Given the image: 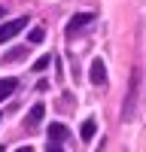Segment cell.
<instances>
[{
    "label": "cell",
    "mask_w": 146,
    "mask_h": 152,
    "mask_svg": "<svg viewBox=\"0 0 146 152\" xmlns=\"http://www.w3.org/2000/svg\"><path fill=\"white\" fill-rule=\"evenodd\" d=\"M24 28H28V18H12L6 24H0V43H9L15 34H21Z\"/></svg>",
    "instance_id": "6da1fadb"
},
{
    "label": "cell",
    "mask_w": 146,
    "mask_h": 152,
    "mask_svg": "<svg viewBox=\"0 0 146 152\" xmlns=\"http://www.w3.org/2000/svg\"><path fill=\"white\" fill-rule=\"evenodd\" d=\"M94 21V12H79V15H73L70 21H67V37H73V34H79L85 24H91Z\"/></svg>",
    "instance_id": "7a4b0ae2"
},
{
    "label": "cell",
    "mask_w": 146,
    "mask_h": 152,
    "mask_svg": "<svg viewBox=\"0 0 146 152\" xmlns=\"http://www.w3.org/2000/svg\"><path fill=\"white\" fill-rule=\"evenodd\" d=\"M88 79H91V85H107V67H104V61H101V58H94V61H91Z\"/></svg>",
    "instance_id": "3957f363"
},
{
    "label": "cell",
    "mask_w": 146,
    "mask_h": 152,
    "mask_svg": "<svg viewBox=\"0 0 146 152\" xmlns=\"http://www.w3.org/2000/svg\"><path fill=\"white\" fill-rule=\"evenodd\" d=\"M15 85H18V82L12 79V76H6V79H0V104H3V100H6V97H9L12 91H15Z\"/></svg>",
    "instance_id": "277c9868"
},
{
    "label": "cell",
    "mask_w": 146,
    "mask_h": 152,
    "mask_svg": "<svg viewBox=\"0 0 146 152\" xmlns=\"http://www.w3.org/2000/svg\"><path fill=\"white\" fill-rule=\"evenodd\" d=\"M64 137H67V128H64L61 122H55L52 128H49V143H61Z\"/></svg>",
    "instance_id": "5b68a950"
},
{
    "label": "cell",
    "mask_w": 146,
    "mask_h": 152,
    "mask_svg": "<svg viewBox=\"0 0 146 152\" xmlns=\"http://www.w3.org/2000/svg\"><path fill=\"white\" fill-rule=\"evenodd\" d=\"M43 113H46V107H43V104H34V107H31V116H28V128H34V125H40Z\"/></svg>",
    "instance_id": "8992f818"
},
{
    "label": "cell",
    "mask_w": 146,
    "mask_h": 152,
    "mask_svg": "<svg viewBox=\"0 0 146 152\" xmlns=\"http://www.w3.org/2000/svg\"><path fill=\"white\" fill-rule=\"evenodd\" d=\"M94 131H97L94 119H85V122H82V128H79V137H82V140H91V137H94Z\"/></svg>",
    "instance_id": "52a82bcc"
},
{
    "label": "cell",
    "mask_w": 146,
    "mask_h": 152,
    "mask_svg": "<svg viewBox=\"0 0 146 152\" xmlns=\"http://www.w3.org/2000/svg\"><path fill=\"white\" fill-rule=\"evenodd\" d=\"M43 40H46V31H43V28H34V31L28 34V43H31V46H36V43H43Z\"/></svg>",
    "instance_id": "ba28073f"
},
{
    "label": "cell",
    "mask_w": 146,
    "mask_h": 152,
    "mask_svg": "<svg viewBox=\"0 0 146 152\" xmlns=\"http://www.w3.org/2000/svg\"><path fill=\"white\" fill-rule=\"evenodd\" d=\"M49 64H52V55H43V58H36V64H34V70H36V73H43V70H46Z\"/></svg>",
    "instance_id": "9c48e42d"
},
{
    "label": "cell",
    "mask_w": 146,
    "mask_h": 152,
    "mask_svg": "<svg viewBox=\"0 0 146 152\" xmlns=\"http://www.w3.org/2000/svg\"><path fill=\"white\" fill-rule=\"evenodd\" d=\"M21 55H28V49H12V52H9V55H6L3 61H18Z\"/></svg>",
    "instance_id": "30bf717a"
},
{
    "label": "cell",
    "mask_w": 146,
    "mask_h": 152,
    "mask_svg": "<svg viewBox=\"0 0 146 152\" xmlns=\"http://www.w3.org/2000/svg\"><path fill=\"white\" fill-rule=\"evenodd\" d=\"M46 152H64V149H61L58 143H49V146H46Z\"/></svg>",
    "instance_id": "8fae6325"
},
{
    "label": "cell",
    "mask_w": 146,
    "mask_h": 152,
    "mask_svg": "<svg viewBox=\"0 0 146 152\" xmlns=\"http://www.w3.org/2000/svg\"><path fill=\"white\" fill-rule=\"evenodd\" d=\"M15 152H34V149H31V146H21V149H15Z\"/></svg>",
    "instance_id": "7c38bea8"
},
{
    "label": "cell",
    "mask_w": 146,
    "mask_h": 152,
    "mask_svg": "<svg viewBox=\"0 0 146 152\" xmlns=\"http://www.w3.org/2000/svg\"><path fill=\"white\" fill-rule=\"evenodd\" d=\"M0 18H3V6H0Z\"/></svg>",
    "instance_id": "4fadbf2b"
},
{
    "label": "cell",
    "mask_w": 146,
    "mask_h": 152,
    "mask_svg": "<svg viewBox=\"0 0 146 152\" xmlns=\"http://www.w3.org/2000/svg\"><path fill=\"white\" fill-rule=\"evenodd\" d=\"M0 152H3V146H0Z\"/></svg>",
    "instance_id": "5bb4252c"
}]
</instances>
